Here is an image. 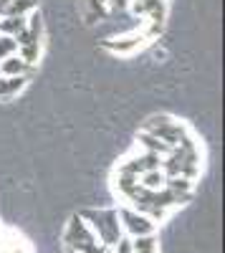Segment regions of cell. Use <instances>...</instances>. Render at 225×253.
Returning a JSON list of instances; mask_svg holds the SVG:
<instances>
[{"label": "cell", "mask_w": 225, "mask_h": 253, "mask_svg": "<svg viewBox=\"0 0 225 253\" xmlns=\"http://www.w3.org/2000/svg\"><path fill=\"white\" fill-rule=\"evenodd\" d=\"M89 223V228L94 230V236L101 241L107 251H112L116 246V241L124 236L121 233V225H119V213L116 208H89L84 213H78Z\"/></svg>", "instance_id": "1"}, {"label": "cell", "mask_w": 225, "mask_h": 253, "mask_svg": "<svg viewBox=\"0 0 225 253\" xmlns=\"http://www.w3.org/2000/svg\"><path fill=\"white\" fill-rule=\"evenodd\" d=\"M64 243H66V251H76V253H112L101 246V241L94 236V230L81 215H71L64 230Z\"/></svg>", "instance_id": "2"}, {"label": "cell", "mask_w": 225, "mask_h": 253, "mask_svg": "<svg viewBox=\"0 0 225 253\" xmlns=\"http://www.w3.org/2000/svg\"><path fill=\"white\" fill-rule=\"evenodd\" d=\"M142 132H147V134H154L159 137L162 142H167L170 147H177L182 139H185V124L167 117V114H159V117H150L145 122V126H142Z\"/></svg>", "instance_id": "3"}, {"label": "cell", "mask_w": 225, "mask_h": 253, "mask_svg": "<svg viewBox=\"0 0 225 253\" xmlns=\"http://www.w3.org/2000/svg\"><path fill=\"white\" fill-rule=\"evenodd\" d=\"M119 213V225H121V233L129 236V238H139V236H152L157 230V223L152 218H147L145 213H139L137 208L129 205H119L116 208Z\"/></svg>", "instance_id": "4"}, {"label": "cell", "mask_w": 225, "mask_h": 253, "mask_svg": "<svg viewBox=\"0 0 225 253\" xmlns=\"http://www.w3.org/2000/svg\"><path fill=\"white\" fill-rule=\"evenodd\" d=\"M142 41H150L145 33H134V36H129V38H112V41H104V46L107 51H112V53H119V56H129V53H134L139 46H142Z\"/></svg>", "instance_id": "5"}, {"label": "cell", "mask_w": 225, "mask_h": 253, "mask_svg": "<svg viewBox=\"0 0 225 253\" xmlns=\"http://www.w3.org/2000/svg\"><path fill=\"white\" fill-rule=\"evenodd\" d=\"M31 71H33V66H28L18 53L0 61V76H28Z\"/></svg>", "instance_id": "6"}, {"label": "cell", "mask_w": 225, "mask_h": 253, "mask_svg": "<svg viewBox=\"0 0 225 253\" xmlns=\"http://www.w3.org/2000/svg\"><path fill=\"white\" fill-rule=\"evenodd\" d=\"M28 84V76H0V99H13Z\"/></svg>", "instance_id": "7"}, {"label": "cell", "mask_w": 225, "mask_h": 253, "mask_svg": "<svg viewBox=\"0 0 225 253\" xmlns=\"http://www.w3.org/2000/svg\"><path fill=\"white\" fill-rule=\"evenodd\" d=\"M0 253H31V248H28L23 236L8 230V233L3 236V241H0Z\"/></svg>", "instance_id": "8"}, {"label": "cell", "mask_w": 225, "mask_h": 253, "mask_svg": "<svg viewBox=\"0 0 225 253\" xmlns=\"http://www.w3.org/2000/svg\"><path fill=\"white\" fill-rule=\"evenodd\" d=\"M139 144H142V150H147V152H154V155H159V157H165L172 147L167 144V142H162L159 137H154V134H147V132H139Z\"/></svg>", "instance_id": "9"}, {"label": "cell", "mask_w": 225, "mask_h": 253, "mask_svg": "<svg viewBox=\"0 0 225 253\" xmlns=\"http://www.w3.org/2000/svg\"><path fill=\"white\" fill-rule=\"evenodd\" d=\"M26 18L23 15H5V18H0V33H5V36H13L18 38L20 33L26 31Z\"/></svg>", "instance_id": "10"}, {"label": "cell", "mask_w": 225, "mask_h": 253, "mask_svg": "<svg viewBox=\"0 0 225 253\" xmlns=\"http://www.w3.org/2000/svg\"><path fill=\"white\" fill-rule=\"evenodd\" d=\"M31 10H38V0H10L5 8V15H23L26 18Z\"/></svg>", "instance_id": "11"}, {"label": "cell", "mask_w": 225, "mask_h": 253, "mask_svg": "<svg viewBox=\"0 0 225 253\" xmlns=\"http://www.w3.org/2000/svg\"><path fill=\"white\" fill-rule=\"evenodd\" d=\"M81 8H84L89 23H94V18L107 15V0H81Z\"/></svg>", "instance_id": "12"}, {"label": "cell", "mask_w": 225, "mask_h": 253, "mask_svg": "<svg viewBox=\"0 0 225 253\" xmlns=\"http://www.w3.org/2000/svg\"><path fill=\"white\" fill-rule=\"evenodd\" d=\"M165 172L162 170H150V172H145V175H139V185L142 187H147V190H162L165 187Z\"/></svg>", "instance_id": "13"}, {"label": "cell", "mask_w": 225, "mask_h": 253, "mask_svg": "<svg viewBox=\"0 0 225 253\" xmlns=\"http://www.w3.org/2000/svg\"><path fill=\"white\" fill-rule=\"evenodd\" d=\"M132 253H159L154 233H152V236H139V238H132Z\"/></svg>", "instance_id": "14"}, {"label": "cell", "mask_w": 225, "mask_h": 253, "mask_svg": "<svg viewBox=\"0 0 225 253\" xmlns=\"http://www.w3.org/2000/svg\"><path fill=\"white\" fill-rule=\"evenodd\" d=\"M18 51V43H15V38L13 36H5V33H0V61L13 56Z\"/></svg>", "instance_id": "15"}, {"label": "cell", "mask_w": 225, "mask_h": 253, "mask_svg": "<svg viewBox=\"0 0 225 253\" xmlns=\"http://www.w3.org/2000/svg\"><path fill=\"white\" fill-rule=\"evenodd\" d=\"M107 5H109L112 10H124V8L129 5V0H107Z\"/></svg>", "instance_id": "16"}]
</instances>
